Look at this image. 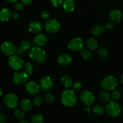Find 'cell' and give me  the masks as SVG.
I'll return each mask as SVG.
<instances>
[{
  "instance_id": "cell-1",
  "label": "cell",
  "mask_w": 123,
  "mask_h": 123,
  "mask_svg": "<svg viewBox=\"0 0 123 123\" xmlns=\"http://www.w3.org/2000/svg\"><path fill=\"white\" fill-rule=\"evenodd\" d=\"M30 58L38 63H43L46 60V52L40 47H34L29 53Z\"/></svg>"
},
{
  "instance_id": "cell-2",
  "label": "cell",
  "mask_w": 123,
  "mask_h": 123,
  "mask_svg": "<svg viewBox=\"0 0 123 123\" xmlns=\"http://www.w3.org/2000/svg\"><path fill=\"white\" fill-rule=\"evenodd\" d=\"M61 102L64 105L71 107L74 105L76 102V96L74 91L72 90H66L61 95Z\"/></svg>"
},
{
  "instance_id": "cell-3",
  "label": "cell",
  "mask_w": 123,
  "mask_h": 123,
  "mask_svg": "<svg viewBox=\"0 0 123 123\" xmlns=\"http://www.w3.org/2000/svg\"><path fill=\"white\" fill-rule=\"evenodd\" d=\"M100 85L105 90L111 91L116 88L118 85V81L116 78L112 76H108L102 79Z\"/></svg>"
},
{
  "instance_id": "cell-4",
  "label": "cell",
  "mask_w": 123,
  "mask_h": 123,
  "mask_svg": "<svg viewBox=\"0 0 123 123\" xmlns=\"http://www.w3.org/2000/svg\"><path fill=\"white\" fill-rule=\"evenodd\" d=\"M106 111L108 115L112 117H117L121 112V108L116 102H111L106 106Z\"/></svg>"
},
{
  "instance_id": "cell-5",
  "label": "cell",
  "mask_w": 123,
  "mask_h": 123,
  "mask_svg": "<svg viewBox=\"0 0 123 123\" xmlns=\"http://www.w3.org/2000/svg\"><path fill=\"white\" fill-rule=\"evenodd\" d=\"M8 64L10 67L14 70H19L22 68L24 61L18 55H12L8 60Z\"/></svg>"
},
{
  "instance_id": "cell-6",
  "label": "cell",
  "mask_w": 123,
  "mask_h": 123,
  "mask_svg": "<svg viewBox=\"0 0 123 123\" xmlns=\"http://www.w3.org/2000/svg\"><path fill=\"white\" fill-rule=\"evenodd\" d=\"M18 101V97L15 94L8 93L4 97V102L5 105L11 109H13L17 106Z\"/></svg>"
},
{
  "instance_id": "cell-7",
  "label": "cell",
  "mask_w": 123,
  "mask_h": 123,
  "mask_svg": "<svg viewBox=\"0 0 123 123\" xmlns=\"http://www.w3.org/2000/svg\"><path fill=\"white\" fill-rule=\"evenodd\" d=\"M1 49L2 52L7 56H12L16 52V47L13 43L10 42H5L1 44Z\"/></svg>"
},
{
  "instance_id": "cell-8",
  "label": "cell",
  "mask_w": 123,
  "mask_h": 123,
  "mask_svg": "<svg viewBox=\"0 0 123 123\" xmlns=\"http://www.w3.org/2000/svg\"><path fill=\"white\" fill-rule=\"evenodd\" d=\"M84 46V41L79 37H75L70 41L68 47L70 50L73 51H79L83 49Z\"/></svg>"
},
{
  "instance_id": "cell-9",
  "label": "cell",
  "mask_w": 123,
  "mask_h": 123,
  "mask_svg": "<svg viewBox=\"0 0 123 123\" xmlns=\"http://www.w3.org/2000/svg\"><path fill=\"white\" fill-rule=\"evenodd\" d=\"M44 28L48 32L50 33H55L60 30V24L56 19H50L46 22Z\"/></svg>"
},
{
  "instance_id": "cell-10",
  "label": "cell",
  "mask_w": 123,
  "mask_h": 123,
  "mask_svg": "<svg viewBox=\"0 0 123 123\" xmlns=\"http://www.w3.org/2000/svg\"><path fill=\"white\" fill-rule=\"evenodd\" d=\"M80 100L85 105H86V106H89L93 104L95 97L92 92L86 90L82 92L80 96Z\"/></svg>"
},
{
  "instance_id": "cell-11",
  "label": "cell",
  "mask_w": 123,
  "mask_h": 123,
  "mask_svg": "<svg viewBox=\"0 0 123 123\" xmlns=\"http://www.w3.org/2000/svg\"><path fill=\"white\" fill-rule=\"evenodd\" d=\"M28 79V76L26 72H16L12 76V80L17 85H21L26 82Z\"/></svg>"
},
{
  "instance_id": "cell-12",
  "label": "cell",
  "mask_w": 123,
  "mask_h": 123,
  "mask_svg": "<svg viewBox=\"0 0 123 123\" xmlns=\"http://www.w3.org/2000/svg\"><path fill=\"white\" fill-rule=\"evenodd\" d=\"M25 88L26 92L30 95H36L39 91V86L36 82L33 80L26 83Z\"/></svg>"
},
{
  "instance_id": "cell-13",
  "label": "cell",
  "mask_w": 123,
  "mask_h": 123,
  "mask_svg": "<svg viewBox=\"0 0 123 123\" xmlns=\"http://www.w3.org/2000/svg\"><path fill=\"white\" fill-rule=\"evenodd\" d=\"M53 85V80L50 76H44L40 80V87L43 91L50 90Z\"/></svg>"
},
{
  "instance_id": "cell-14",
  "label": "cell",
  "mask_w": 123,
  "mask_h": 123,
  "mask_svg": "<svg viewBox=\"0 0 123 123\" xmlns=\"http://www.w3.org/2000/svg\"><path fill=\"white\" fill-rule=\"evenodd\" d=\"M72 56L67 54H62L58 58V62L62 66L69 65L72 62Z\"/></svg>"
},
{
  "instance_id": "cell-15",
  "label": "cell",
  "mask_w": 123,
  "mask_h": 123,
  "mask_svg": "<svg viewBox=\"0 0 123 123\" xmlns=\"http://www.w3.org/2000/svg\"><path fill=\"white\" fill-rule=\"evenodd\" d=\"M42 30V25L40 22H31L28 25V30L32 33L36 34L40 32Z\"/></svg>"
},
{
  "instance_id": "cell-16",
  "label": "cell",
  "mask_w": 123,
  "mask_h": 123,
  "mask_svg": "<svg viewBox=\"0 0 123 123\" xmlns=\"http://www.w3.org/2000/svg\"><path fill=\"white\" fill-rule=\"evenodd\" d=\"M109 17L112 21L118 22L122 19V13L119 10L114 8L109 12Z\"/></svg>"
},
{
  "instance_id": "cell-17",
  "label": "cell",
  "mask_w": 123,
  "mask_h": 123,
  "mask_svg": "<svg viewBox=\"0 0 123 123\" xmlns=\"http://www.w3.org/2000/svg\"><path fill=\"white\" fill-rule=\"evenodd\" d=\"M48 41L47 37L44 34H38L34 38V42L38 46H43L45 45Z\"/></svg>"
},
{
  "instance_id": "cell-18",
  "label": "cell",
  "mask_w": 123,
  "mask_h": 123,
  "mask_svg": "<svg viewBox=\"0 0 123 123\" xmlns=\"http://www.w3.org/2000/svg\"><path fill=\"white\" fill-rule=\"evenodd\" d=\"M12 16V13L8 8H3L0 10V20L2 22L7 21Z\"/></svg>"
},
{
  "instance_id": "cell-19",
  "label": "cell",
  "mask_w": 123,
  "mask_h": 123,
  "mask_svg": "<svg viewBox=\"0 0 123 123\" xmlns=\"http://www.w3.org/2000/svg\"><path fill=\"white\" fill-rule=\"evenodd\" d=\"M75 7V3L73 0H65L63 2V8L67 13L73 12Z\"/></svg>"
},
{
  "instance_id": "cell-20",
  "label": "cell",
  "mask_w": 123,
  "mask_h": 123,
  "mask_svg": "<svg viewBox=\"0 0 123 123\" xmlns=\"http://www.w3.org/2000/svg\"><path fill=\"white\" fill-rule=\"evenodd\" d=\"M20 107L23 111H30L32 108V104L31 101L28 99H24L20 102Z\"/></svg>"
},
{
  "instance_id": "cell-21",
  "label": "cell",
  "mask_w": 123,
  "mask_h": 123,
  "mask_svg": "<svg viewBox=\"0 0 123 123\" xmlns=\"http://www.w3.org/2000/svg\"><path fill=\"white\" fill-rule=\"evenodd\" d=\"M104 30L105 28L102 25H96L92 28L91 32L94 36H99L104 32Z\"/></svg>"
},
{
  "instance_id": "cell-22",
  "label": "cell",
  "mask_w": 123,
  "mask_h": 123,
  "mask_svg": "<svg viewBox=\"0 0 123 123\" xmlns=\"http://www.w3.org/2000/svg\"><path fill=\"white\" fill-rule=\"evenodd\" d=\"M86 46L90 50H95L98 48V43L97 40L93 38H90L86 41Z\"/></svg>"
},
{
  "instance_id": "cell-23",
  "label": "cell",
  "mask_w": 123,
  "mask_h": 123,
  "mask_svg": "<svg viewBox=\"0 0 123 123\" xmlns=\"http://www.w3.org/2000/svg\"><path fill=\"white\" fill-rule=\"evenodd\" d=\"M61 82L66 88H69L72 86V80L68 75H64L61 78Z\"/></svg>"
},
{
  "instance_id": "cell-24",
  "label": "cell",
  "mask_w": 123,
  "mask_h": 123,
  "mask_svg": "<svg viewBox=\"0 0 123 123\" xmlns=\"http://www.w3.org/2000/svg\"><path fill=\"white\" fill-rule=\"evenodd\" d=\"M99 97L103 102H109L111 99V96L110 95V94L106 90L104 91H102L100 92L99 94Z\"/></svg>"
},
{
  "instance_id": "cell-25",
  "label": "cell",
  "mask_w": 123,
  "mask_h": 123,
  "mask_svg": "<svg viewBox=\"0 0 123 123\" xmlns=\"http://www.w3.org/2000/svg\"><path fill=\"white\" fill-rule=\"evenodd\" d=\"M44 118L40 114H36L31 118V123H43Z\"/></svg>"
},
{
  "instance_id": "cell-26",
  "label": "cell",
  "mask_w": 123,
  "mask_h": 123,
  "mask_svg": "<svg viewBox=\"0 0 123 123\" xmlns=\"http://www.w3.org/2000/svg\"><path fill=\"white\" fill-rule=\"evenodd\" d=\"M92 111H93L94 113L97 115H102L105 112L104 108L100 105H96L94 106L93 108H92Z\"/></svg>"
},
{
  "instance_id": "cell-27",
  "label": "cell",
  "mask_w": 123,
  "mask_h": 123,
  "mask_svg": "<svg viewBox=\"0 0 123 123\" xmlns=\"http://www.w3.org/2000/svg\"><path fill=\"white\" fill-rule=\"evenodd\" d=\"M14 114L15 117L18 120H22L24 117H25V113H24V111L20 109H16L14 110Z\"/></svg>"
},
{
  "instance_id": "cell-28",
  "label": "cell",
  "mask_w": 123,
  "mask_h": 123,
  "mask_svg": "<svg viewBox=\"0 0 123 123\" xmlns=\"http://www.w3.org/2000/svg\"><path fill=\"white\" fill-rule=\"evenodd\" d=\"M111 96V99H112L114 102H118L121 98V94L118 90H115L114 91H113Z\"/></svg>"
},
{
  "instance_id": "cell-29",
  "label": "cell",
  "mask_w": 123,
  "mask_h": 123,
  "mask_svg": "<svg viewBox=\"0 0 123 123\" xmlns=\"http://www.w3.org/2000/svg\"><path fill=\"white\" fill-rule=\"evenodd\" d=\"M24 70L27 74H31L33 72V65L31 62H26L24 66Z\"/></svg>"
},
{
  "instance_id": "cell-30",
  "label": "cell",
  "mask_w": 123,
  "mask_h": 123,
  "mask_svg": "<svg viewBox=\"0 0 123 123\" xmlns=\"http://www.w3.org/2000/svg\"><path fill=\"white\" fill-rule=\"evenodd\" d=\"M31 47V44H30V42L27 40H23L20 42V48L22 49L23 50H29Z\"/></svg>"
},
{
  "instance_id": "cell-31",
  "label": "cell",
  "mask_w": 123,
  "mask_h": 123,
  "mask_svg": "<svg viewBox=\"0 0 123 123\" xmlns=\"http://www.w3.org/2000/svg\"><path fill=\"white\" fill-rule=\"evenodd\" d=\"M80 55L84 60H88L91 57V53L89 50L84 49V50H80Z\"/></svg>"
},
{
  "instance_id": "cell-32",
  "label": "cell",
  "mask_w": 123,
  "mask_h": 123,
  "mask_svg": "<svg viewBox=\"0 0 123 123\" xmlns=\"http://www.w3.org/2000/svg\"><path fill=\"white\" fill-rule=\"evenodd\" d=\"M98 54L100 57L103 58H105L108 56V52L105 48H100L98 50Z\"/></svg>"
},
{
  "instance_id": "cell-33",
  "label": "cell",
  "mask_w": 123,
  "mask_h": 123,
  "mask_svg": "<svg viewBox=\"0 0 123 123\" xmlns=\"http://www.w3.org/2000/svg\"><path fill=\"white\" fill-rule=\"evenodd\" d=\"M43 103V98L42 96L40 95H37L34 99V104L36 106H40Z\"/></svg>"
},
{
  "instance_id": "cell-34",
  "label": "cell",
  "mask_w": 123,
  "mask_h": 123,
  "mask_svg": "<svg viewBox=\"0 0 123 123\" xmlns=\"http://www.w3.org/2000/svg\"><path fill=\"white\" fill-rule=\"evenodd\" d=\"M44 100H45L47 103H51L54 102V97L52 96V94L48 92V93H46L44 94Z\"/></svg>"
},
{
  "instance_id": "cell-35",
  "label": "cell",
  "mask_w": 123,
  "mask_h": 123,
  "mask_svg": "<svg viewBox=\"0 0 123 123\" xmlns=\"http://www.w3.org/2000/svg\"><path fill=\"white\" fill-rule=\"evenodd\" d=\"M82 84L80 82H75L72 86V90L74 91H78L81 89Z\"/></svg>"
},
{
  "instance_id": "cell-36",
  "label": "cell",
  "mask_w": 123,
  "mask_h": 123,
  "mask_svg": "<svg viewBox=\"0 0 123 123\" xmlns=\"http://www.w3.org/2000/svg\"><path fill=\"white\" fill-rule=\"evenodd\" d=\"M40 16L41 18H42L43 19H49V16H50V14H49V12L46 10H43L40 13Z\"/></svg>"
},
{
  "instance_id": "cell-37",
  "label": "cell",
  "mask_w": 123,
  "mask_h": 123,
  "mask_svg": "<svg viewBox=\"0 0 123 123\" xmlns=\"http://www.w3.org/2000/svg\"><path fill=\"white\" fill-rule=\"evenodd\" d=\"M50 2L54 7H59L62 3V0H50Z\"/></svg>"
},
{
  "instance_id": "cell-38",
  "label": "cell",
  "mask_w": 123,
  "mask_h": 123,
  "mask_svg": "<svg viewBox=\"0 0 123 123\" xmlns=\"http://www.w3.org/2000/svg\"><path fill=\"white\" fill-rule=\"evenodd\" d=\"M14 7H15V8H16L18 10L20 11V10H23V8H24V5H23L21 2H17L15 3Z\"/></svg>"
},
{
  "instance_id": "cell-39",
  "label": "cell",
  "mask_w": 123,
  "mask_h": 123,
  "mask_svg": "<svg viewBox=\"0 0 123 123\" xmlns=\"http://www.w3.org/2000/svg\"><path fill=\"white\" fill-rule=\"evenodd\" d=\"M7 121L6 115L3 113H0V123H6Z\"/></svg>"
},
{
  "instance_id": "cell-40",
  "label": "cell",
  "mask_w": 123,
  "mask_h": 123,
  "mask_svg": "<svg viewBox=\"0 0 123 123\" xmlns=\"http://www.w3.org/2000/svg\"><path fill=\"white\" fill-rule=\"evenodd\" d=\"M106 29L108 30H112L114 28V25L113 23L112 22H108L105 25Z\"/></svg>"
},
{
  "instance_id": "cell-41",
  "label": "cell",
  "mask_w": 123,
  "mask_h": 123,
  "mask_svg": "<svg viewBox=\"0 0 123 123\" xmlns=\"http://www.w3.org/2000/svg\"><path fill=\"white\" fill-rule=\"evenodd\" d=\"M24 4H25V5H30L32 3V0H22Z\"/></svg>"
},
{
  "instance_id": "cell-42",
  "label": "cell",
  "mask_w": 123,
  "mask_h": 123,
  "mask_svg": "<svg viewBox=\"0 0 123 123\" xmlns=\"http://www.w3.org/2000/svg\"><path fill=\"white\" fill-rule=\"evenodd\" d=\"M12 17H13L14 19H18L19 17V13H17V12H14V13H12Z\"/></svg>"
},
{
  "instance_id": "cell-43",
  "label": "cell",
  "mask_w": 123,
  "mask_h": 123,
  "mask_svg": "<svg viewBox=\"0 0 123 123\" xmlns=\"http://www.w3.org/2000/svg\"><path fill=\"white\" fill-rule=\"evenodd\" d=\"M22 51H23L22 49L20 48H19L16 49V53L18 54H20L22 53Z\"/></svg>"
},
{
  "instance_id": "cell-44",
  "label": "cell",
  "mask_w": 123,
  "mask_h": 123,
  "mask_svg": "<svg viewBox=\"0 0 123 123\" xmlns=\"http://www.w3.org/2000/svg\"><path fill=\"white\" fill-rule=\"evenodd\" d=\"M85 112H86V113L90 112V108H89V106L86 107V108H85Z\"/></svg>"
},
{
  "instance_id": "cell-45",
  "label": "cell",
  "mask_w": 123,
  "mask_h": 123,
  "mask_svg": "<svg viewBox=\"0 0 123 123\" xmlns=\"http://www.w3.org/2000/svg\"><path fill=\"white\" fill-rule=\"evenodd\" d=\"M7 1H8V2H16L18 0H6Z\"/></svg>"
},
{
  "instance_id": "cell-46",
  "label": "cell",
  "mask_w": 123,
  "mask_h": 123,
  "mask_svg": "<svg viewBox=\"0 0 123 123\" xmlns=\"http://www.w3.org/2000/svg\"><path fill=\"white\" fill-rule=\"evenodd\" d=\"M19 123H29L28 121H26V120H22V121H20Z\"/></svg>"
},
{
  "instance_id": "cell-47",
  "label": "cell",
  "mask_w": 123,
  "mask_h": 123,
  "mask_svg": "<svg viewBox=\"0 0 123 123\" xmlns=\"http://www.w3.org/2000/svg\"><path fill=\"white\" fill-rule=\"evenodd\" d=\"M121 81L122 82V84H123V73L121 74Z\"/></svg>"
},
{
  "instance_id": "cell-48",
  "label": "cell",
  "mask_w": 123,
  "mask_h": 123,
  "mask_svg": "<svg viewBox=\"0 0 123 123\" xmlns=\"http://www.w3.org/2000/svg\"><path fill=\"white\" fill-rule=\"evenodd\" d=\"M2 94V88H1V87L0 86V97L1 96Z\"/></svg>"
},
{
  "instance_id": "cell-49",
  "label": "cell",
  "mask_w": 123,
  "mask_h": 123,
  "mask_svg": "<svg viewBox=\"0 0 123 123\" xmlns=\"http://www.w3.org/2000/svg\"></svg>"
}]
</instances>
